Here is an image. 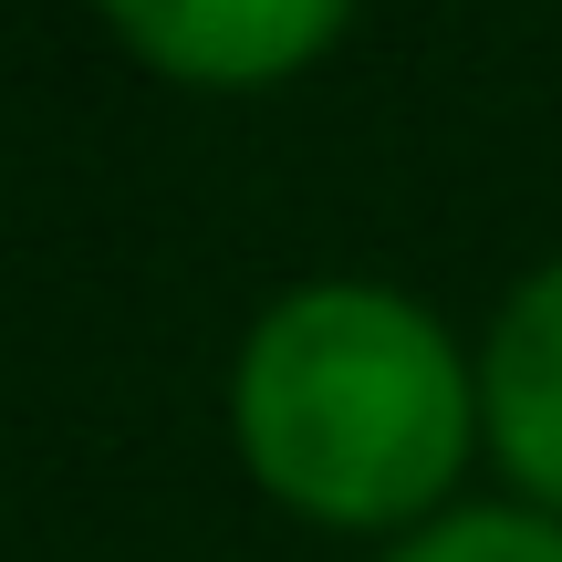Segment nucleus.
I'll use <instances>...</instances> for the list:
<instances>
[{
	"label": "nucleus",
	"mask_w": 562,
	"mask_h": 562,
	"mask_svg": "<svg viewBox=\"0 0 562 562\" xmlns=\"http://www.w3.org/2000/svg\"><path fill=\"white\" fill-rule=\"evenodd\" d=\"M240 469L323 531H417L469 469L480 375L448 323L385 281H313L271 302L229 375Z\"/></svg>",
	"instance_id": "1"
},
{
	"label": "nucleus",
	"mask_w": 562,
	"mask_h": 562,
	"mask_svg": "<svg viewBox=\"0 0 562 562\" xmlns=\"http://www.w3.org/2000/svg\"><path fill=\"white\" fill-rule=\"evenodd\" d=\"M94 11L136 63L209 83V94H250V83L302 74L355 21V0H94Z\"/></svg>",
	"instance_id": "2"
},
{
	"label": "nucleus",
	"mask_w": 562,
	"mask_h": 562,
	"mask_svg": "<svg viewBox=\"0 0 562 562\" xmlns=\"http://www.w3.org/2000/svg\"><path fill=\"white\" fill-rule=\"evenodd\" d=\"M385 562H562V521L552 510H448V521H417Z\"/></svg>",
	"instance_id": "4"
},
{
	"label": "nucleus",
	"mask_w": 562,
	"mask_h": 562,
	"mask_svg": "<svg viewBox=\"0 0 562 562\" xmlns=\"http://www.w3.org/2000/svg\"><path fill=\"white\" fill-rule=\"evenodd\" d=\"M480 438L501 469L562 521V261H542L501 302L480 355Z\"/></svg>",
	"instance_id": "3"
}]
</instances>
